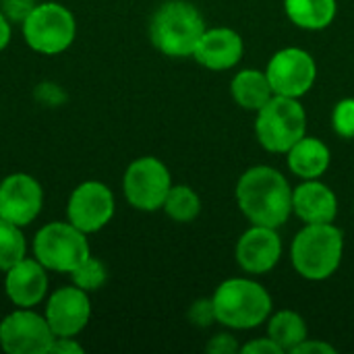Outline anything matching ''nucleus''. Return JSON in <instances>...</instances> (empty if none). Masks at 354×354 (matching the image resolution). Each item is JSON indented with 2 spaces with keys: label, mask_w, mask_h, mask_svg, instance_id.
Returning <instances> with one entry per match:
<instances>
[{
  "label": "nucleus",
  "mask_w": 354,
  "mask_h": 354,
  "mask_svg": "<svg viewBox=\"0 0 354 354\" xmlns=\"http://www.w3.org/2000/svg\"><path fill=\"white\" fill-rule=\"evenodd\" d=\"M239 209L251 224L280 228L292 216V187L288 178L266 164L245 170L234 189Z\"/></svg>",
  "instance_id": "f257e3e1"
},
{
  "label": "nucleus",
  "mask_w": 354,
  "mask_h": 354,
  "mask_svg": "<svg viewBox=\"0 0 354 354\" xmlns=\"http://www.w3.org/2000/svg\"><path fill=\"white\" fill-rule=\"evenodd\" d=\"M344 257V232L336 224H305L290 245L295 272L309 282L332 278Z\"/></svg>",
  "instance_id": "f03ea898"
},
{
  "label": "nucleus",
  "mask_w": 354,
  "mask_h": 354,
  "mask_svg": "<svg viewBox=\"0 0 354 354\" xmlns=\"http://www.w3.org/2000/svg\"><path fill=\"white\" fill-rule=\"evenodd\" d=\"M205 21L199 8L187 0H168L158 6L149 21V39L158 52L170 58L193 56Z\"/></svg>",
  "instance_id": "7ed1b4c3"
},
{
  "label": "nucleus",
  "mask_w": 354,
  "mask_h": 354,
  "mask_svg": "<svg viewBox=\"0 0 354 354\" xmlns=\"http://www.w3.org/2000/svg\"><path fill=\"white\" fill-rule=\"evenodd\" d=\"M218 324L230 330H253L268 322L272 295L251 278H228L212 295Z\"/></svg>",
  "instance_id": "20e7f679"
},
{
  "label": "nucleus",
  "mask_w": 354,
  "mask_h": 354,
  "mask_svg": "<svg viewBox=\"0 0 354 354\" xmlns=\"http://www.w3.org/2000/svg\"><path fill=\"white\" fill-rule=\"evenodd\" d=\"M255 114V137L270 153H286L307 135V112L297 97L274 95Z\"/></svg>",
  "instance_id": "39448f33"
},
{
  "label": "nucleus",
  "mask_w": 354,
  "mask_h": 354,
  "mask_svg": "<svg viewBox=\"0 0 354 354\" xmlns=\"http://www.w3.org/2000/svg\"><path fill=\"white\" fill-rule=\"evenodd\" d=\"M25 44L44 56H56L71 48L77 35V21L71 8L60 2H37L21 23Z\"/></svg>",
  "instance_id": "423d86ee"
},
{
  "label": "nucleus",
  "mask_w": 354,
  "mask_h": 354,
  "mask_svg": "<svg viewBox=\"0 0 354 354\" xmlns=\"http://www.w3.org/2000/svg\"><path fill=\"white\" fill-rule=\"evenodd\" d=\"M91 255L87 234L66 222H50L33 236V257L56 274L75 272Z\"/></svg>",
  "instance_id": "0eeeda50"
},
{
  "label": "nucleus",
  "mask_w": 354,
  "mask_h": 354,
  "mask_svg": "<svg viewBox=\"0 0 354 354\" xmlns=\"http://www.w3.org/2000/svg\"><path fill=\"white\" fill-rule=\"evenodd\" d=\"M172 176L168 166L156 156H141L133 160L122 176V193L131 207L139 212H158L164 207Z\"/></svg>",
  "instance_id": "6e6552de"
},
{
  "label": "nucleus",
  "mask_w": 354,
  "mask_h": 354,
  "mask_svg": "<svg viewBox=\"0 0 354 354\" xmlns=\"http://www.w3.org/2000/svg\"><path fill=\"white\" fill-rule=\"evenodd\" d=\"M266 75L272 83L274 95L301 100L311 91V87L317 81V64L307 50L290 46L278 50L270 58Z\"/></svg>",
  "instance_id": "1a4fd4ad"
},
{
  "label": "nucleus",
  "mask_w": 354,
  "mask_h": 354,
  "mask_svg": "<svg viewBox=\"0 0 354 354\" xmlns=\"http://www.w3.org/2000/svg\"><path fill=\"white\" fill-rule=\"evenodd\" d=\"M56 336L46 315L17 307L0 322V348L8 354H48Z\"/></svg>",
  "instance_id": "9d476101"
},
{
  "label": "nucleus",
  "mask_w": 354,
  "mask_h": 354,
  "mask_svg": "<svg viewBox=\"0 0 354 354\" xmlns=\"http://www.w3.org/2000/svg\"><path fill=\"white\" fill-rule=\"evenodd\" d=\"M116 212L114 193L100 180H85L73 189L66 203V220L85 234L106 228Z\"/></svg>",
  "instance_id": "9b49d317"
},
{
  "label": "nucleus",
  "mask_w": 354,
  "mask_h": 354,
  "mask_svg": "<svg viewBox=\"0 0 354 354\" xmlns=\"http://www.w3.org/2000/svg\"><path fill=\"white\" fill-rule=\"evenodd\" d=\"M44 315L56 338H77L89 324L91 301L89 292L71 284L50 292Z\"/></svg>",
  "instance_id": "f8f14e48"
},
{
  "label": "nucleus",
  "mask_w": 354,
  "mask_h": 354,
  "mask_svg": "<svg viewBox=\"0 0 354 354\" xmlns=\"http://www.w3.org/2000/svg\"><path fill=\"white\" fill-rule=\"evenodd\" d=\"M44 189L25 172H12L0 183V218L15 226H29L41 212Z\"/></svg>",
  "instance_id": "ddd939ff"
},
{
  "label": "nucleus",
  "mask_w": 354,
  "mask_h": 354,
  "mask_svg": "<svg viewBox=\"0 0 354 354\" xmlns=\"http://www.w3.org/2000/svg\"><path fill=\"white\" fill-rule=\"evenodd\" d=\"M236 263L249 276H263L272 272L282 257V239L278 228L251 224L236 243Z\"/></svg>",
  "instance_id": "4468645a"
},
{
  "label": "nucleus",
  "mask_w": 354,
  "mask_h": 354,
  "mask_svg": "<svg viewBox=\"0 0 354 354\" xmlns=\"http://www.w3.org/2000/svg\"><path fill=\"white\" fill-rule=\"evenodd\" d=\"M48 270L33 257H23L4 272V292L15 307L33 309L48 297Z\"/></svg>",
  "instance_id": "2eb2a0df"
},
{
  "label": "nucleus",
  "mask_w": 354,
  "mask_h": 354,
  "mask_svg": "<svg viewBox=\"0 0 354 354\" xmlns=\"http://www.w3.org/2000/svg\"><path fill=\"white\" fill-rule=\"evenodd\" d=\"M245 54V41L239 31L230 27L205 29L193 58L207 71H230Z\"/></svg>",
  "instance_id": "dca6fc26"
},
{
  "label": "nucleus",
  "mask_w": 354,
  "mask_h": 354,
  "mask_svg": "<svg viewBox=\"0 0 354 354\" xmlns=\"http://www.w3.org/2000/svg\"><path fill=\"white\" fill-rule=\"evenodd\" d=\"M292 214L305 224H334L338 218V197L319 178L303 180L292 189Z\"/></svg>",
  "instance_id": "f3484780"
},
{
  "label": "nucleus",
  "mask_w": 354,
  "mask_h": 354,
  "mask_svg": "<svg viewBox=\"0 0 354 354\" xmlns=\"http://www.w3.org/2000/svg\"><path fill=\"white\" fill-rule=\"evenodd\" d=\"M286 164L288 170L301 180H315L328 172L332 164V151L322 139L305 135L286 151Z\"/></svg>",
  "instance_id": "a211bd4d"
},
{
  "label": "nucleus",
  "mask_w": 354,
  "mask_h": 354,
  "mask_svg": "<svg viewBox=\"0 0 354 354\" xmlns=\"http://www.w3.org/2000/svg\"><path fill=\"white\" fill-rule=\"evenodd\" d=\"M230 95L243 110L257 112L274 97V89L266 71L243 68L230 81Z\"/></svg>",
  "instance_id": "6ab92c4d"
},
{
  "label": "nucleus",
  "mask_w": 354,
  "mask_h": 354,
  "mask_svg": "<svg viewBox=\"0 0 354 354\" xmlns=\"http://www.w3.org/2000/svg\"><path fill=\"white\" fill-rule=\"evenodd\" d=\"M286 17L305 31L328 29L338 15V0H284Z\"/></svg>",
  "instance_id": "aec40b11"
},
{
  "label": "nucleus",
  "mask_w": 354,
  "mask_h": 354,
  "mask_svg": "<svg viewBox=\"0 0 354 354\" xmlns=\"http://www.w3.org/2000/svg\"><path fill=\"white\" fill-rule=\"evenodd\" d=\"M268 336L284 353H295L297 346L309 338L307 322L297 311H290V309L276 311L268 317Z\"/></svg>",
  "instance_id": "412c9836"
},
{
  "label": "nucleus",
  "mask_w": 354,
  "mask_h": 354,
  "mask_svg": "<svg viewBox=\"0 0 354 354\" xmlns=\"http://www.w3.org/2000/svg\"><path fill=\"white\" fill-rule=\"evenodd\" d=\"M162 209L172 222L189 224L197 220L201 214V197L189 185H172Z\"/></svg>",
  "instance_id": "4be33fe9"
},
{
  "label": "nucleus",
  "mask_w": 354,
  "mask_h": 354,
  "mask_svg": "<svg viewBox=\"0 0 354 354\" xmlns=\"http://www.w3.org/2000/svg\"><path fill=\"white\" fill-rule=\"evenodd\" d=\"M23 257H27V241L23 236V228L0 218V272H6Z\"/></svg>",
  "instance_id": "5701e85b"
},
{
  "label": "nucleus",
  "mask_w": 354,
  "mask_h": 354,
  "mask_svg": "<svg viewBox=\"0 0 354 354\" xmlns=\"http://www.w3.org/2000/svg\"><path fill=\"white\" fill-rule=\"evenodd\" d=\"M71 278H73V284L83 288L85 292H95L106 284L108 270L100 259L89 255L75 272H71Z\"/></svg>",
  "instance_id": "b1692460"
},
{
  "label": "nucleus",
  "mask_w": 354,
  "mask_h": 354,
  "mask_svg": "<svg viewBox=\"0 0 354 354\" xmlns=\"http://www.w3.org/2000/svg\"><path fill=\"white\" fill-rule=\"evenodd\" d=\"M332 129L342 139H354V97H344L334 106Z\"/></svg>",
  "instance_id": "393cba45"
},
{
  "label": "nucleus",
  "mask_w": 354,
  "mask_h": 354,
  "mask_svg": "<svg viewBox=\"0 0 354 354\" xmlns=\"http://www.w3.org/2000/svg\"><path fill=\"white\" fill-rule=\"evenodd\" d=\"M189 322L197 328H209L218 322L216 317V307L212 297L209 299H197L191 309H189Z\"/></svg>",
  "instance_id": "a878e982"
},
{
  "label": "nucleus",
  "mask_w": 354,
  "mask_h": 354,
  "mask_svg": "<svg viewBox=\"0 0 354 354\" xmlns=\"http://www.w3.org/2000/svg\"><path fill=\"white\" fill-rule=\"evenodd\" d=\"M205 351L209 354H234L241 353V344L232 334L222 332L209 338V342L205 344Z\"/></svg>",
  "instance_id": "bb28decb"
},
{
  "label": "nucleus",
  "mask_w": 354,
  "mask_h": 354,
  "mask_svg": "<svg viewBox=\"0 0 354 354\" xmlns=\"http://www.w3.org/2000/svg\"><path fill=\"white\" fill-rule=\"evenodd\" d=\"M35 4H37L35 0H2V12L10 23L12 21L23 23V19L33 10Z\"/></svg>",
  "instance_id": "cd10ccee"
},
{
  "label": "nucleus",
  "mask_w": 354,
  "mask_h": 354,
  "mask_svg": "<svg viewBox=\"0 0 354 354\" xmlns=\"http://www.w3.org/2000/svg\"><path fill=\"white\" fill-rule=\"evenodd\" d=\"M241 353L245 354H284V351L270 338V336H266V338H257V340H251V342H247V344H243L241 346Z\"/></svg>",
  "instance_id": "c85d7f7f"
},
{
  "label": "nucleus",
  "mask_w": 354,
  "mask_h": 354,
  "mask_svg": "<svg viewBox=\"0 0 354 354\" xmlns=\"http://www.w3.org/2000/svg\"><path fill=\"white\" fill-rule=\"evenodd\" d=\"M292 354H336V348L332 344H328V342L307 338L303 344L297 346V351Z\"/></svg>",
  "instance_id": "c756f323"
},
{
  "label": "nucleus",
  "mask_w": 354,
  "mask_h": 354,
  "mask_svg": "<svg viewBox=\"0 0 354 354\" xmlns=\"http://www.w3.org/2000/svg\"><path fill=\"white\" fill-rule=\"evenodd\" d=\"M83 351L85 348L75 338H56L50 348V353L54 354H83Z\"/></svg>",
  "instance_id": "7c9ffc66"
},
{
  "label": "nucleus",
  "mask_w": 354,
  "mask_h": 354,
  "mask_svg": "<svg viewBox=\"0 0 354 354\" xmlns=\"http://www.w3.org/2000/svg\"><path fill=\"white\" fill-rule=\"evenodd\" d=\"M10 35H12V27H10V21L4 17V12L0 10V52L8 46L10 41Z\"/></svg>",
  "instance_id": "2f4dec72"
}]
</instances>
